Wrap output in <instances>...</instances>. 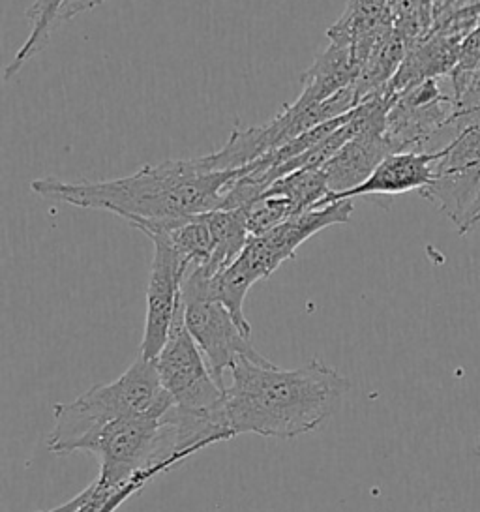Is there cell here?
Listing matches in <instances>:
<instances>
[{"label":"cell","mask_w":480,"mask_h":512,"mask_svg":"<svg viewBox=\"0 0 480 512\" xmlns=\"http://www.w3.org/2000/svg\"><path fill=\"white\" fill-rule=\"evenodd\" d=\"M244 171V167L216 171L203 158H190L141 167L134 175L113 181L64 182L47 177L32 182L30 188L34 194L53 201L117 214L150 235L222 209L227 192Z\"/></svg>","instance_id":"cell-1"},{"label":"cell","mask_w":480,"mask_h":512,"mask_svg":"<svg viewBox=\"0 0 480 512\" xmlns=\"http://www.w3.org/2000/svg\"><path fill=\"white\" fill-rule=\"evenodd\" d=\"M229 374L225 409L235 436L295 439L314 432L351 389L347 377L317 359L295 370L278 368L269 359H240Z\"/></svg>","instance_id":"cell-2"},{"label":"cell","mask_w":480,"mask_h":512,"mask_svg":"<svg viewBox=\"0 0 480 512\" xmlns=\"http://www.w3.org/2000/svg\"><path fill=\"white\" fill-rule=\"evenodd\" d=\"M173 406L156 362L139 357L119 379L53 407L55 424L47 436V449L59 456L90 452L96 437L111 422L137 415H164Z\"/></svg>","instance_id":"cell-3"},{"label":"cell","mask_w":480,"mask_h":512,"mask_svg":"<svg viewBox=\"0 0 480 512\" xmlns=\"http://www.w3.org/2000/svg\"><path fill=\"white\" fill-rule=\"evenodd\" d=\"M351 214L353 199H342L323 209L302 212L280 226L250 237L240 256L227 269L210 276V297L224 304L242 331L252 334V325L244 314V301L252 286L278 271L282 263L295 256L300 246L319 231L347 224Z\"/></svg>","instance_id":"cell-4"},{"label":"cell","mask_w":480,"mask_h":512,"mask_svg":"<svg viewBox=\"0 0 480 512\" xmlns=\"http://www.w3.org/2000/svg\"><path fill=\"white\" fill-rule=\"evenodd\" d=\"M154 362L165 391L182 413L224 424L231 430L225 409V387L212 376L201 349L186 329L182 302L164 349Z\"/></svg>","instance_id":"cell-5"},{"label":"cell","mask_w":480,"mask_h":512,"mask_svg":"<svg viewBox=\"0 0 480 512\" xmlns=\"http://www.w3.org/2000/svg\"><path fill=\"white\" fill-rule=\"evenodd\" d=\"M209 280V272L201 267L188 272L182 284V312L186 329L201 349L212 376L225 387L224 374L235 362L265 357L252 344V334L242 331L224 304L210 297Z\"/></svg>","instance_id":"cell-6"},{"label":"cell","mask_w":480,"mask_h":512,"mask_svg":"<svg viewBox=\"0 0 480 512\" xmlns=\"http://www.w3.org/2000/svg\"><path fill=\"white\" fill-rule=\"evenodd\" d=\"M420 196L437 205L460 235L480 196V115L460 122L458 132L443 147L434 182Z\"/></svg>","instance_id":"cell-7"},{"label":"cell","mask_w":480,"mask_h":512,"mask_svg":"<svg viewBox=\"0 0 480 512\" xmlns=\"http://www.w3.org/2000/svg\"><path fill=\"white\" fill-rule=\"evenodd\" d=\"M452 126L460 128L454 91H443L434 77L396 94L387 117V139L394 152L422 151V145Z\"/></svg>","instance_id":"cell-8"},{"label":"cell","mask_w":480,"mask_h":512,"mask_svg":"<svg viewBox=\"0 0 480 512\" xmlns=\"http://www.w3.org/2000/svg\"><path fill=\"white\" fill-rule=\"evenodd\" d=\"M154 244V257L147 287V316L141 342V355L154 361L164 349L182 302V284L190 272V265L164 237H149Z\"/></svg>","instance_id":"cell-9"},{"label":"cell","mask_w":480,"mask_h":512,"mask_svg":"<svg viewBox=\"0 0 480 512\" xmlns=\"http://www.w3.org/2000/svg\"><path fill=\"white\" fill-rule=\"evenodd\" d=\"M441 156L443 147L437 151L392 152L375 167L366 181L360 182L359 186L347 192H330L317 209H323L342 199H355L359 196H396L413 190L422 192L434 182L435 166Z\"/></svg>","instance_id":"cell-10"},{"label":"cell","mask_w":480,"mask_h":512,"mask_svg":"<svg viewBox=\"0 0 480 512\" xmlns=\"http://www.w3.org/2000/svg\"><path fill=\"white\" fill-rule=\"evenodd\" d=\"M66 2L68 0H34L27 12V17L32 21V32L21 49L15 53L14 61L8 64L4 74L6 79L17 76L19 70L49 44V38L60 21V12Z\"/></svg>","instance_id":"cell-11"},{"label":"cell","mask_w":480,"mask_h":512,"mask_svg":"<svg viewBox=\"0 0 480 512\" xmlns=\"http://www.w3.org/2000/svg\"><path fill=\"white\" fill-rule=\"evenodd\" d=\"M450 85L456 100V122L480 115V70L473 74H450Z\"/></svg>","instance_id":"cell-12"},{"label":"cell","mask_w":480,"mask_h":512,"mask_svg":"<svg viewBox=\"0 0 480 512\" xmlns=\"http://www.w3.org/2000/svg\"><path fill=\"white\" fill-rule=\"evenodd\" d=\"M480 70V25L469 32L460 44L458 64L452 74H473Z\"/></svg>","instance_id":"cell-13"},{"label":"cell","mask_w":480,"mask_h":512,"mask_svg":"<svg viewBox=\"0 0 480 512\" xmlns=\"http://www.w3.org/2000/svg\"><path fill=\"white\" fill-rule=\"evenodd\" d=\"M480 226V196L477 199V203H475V207H473V211L469 214V220H467V226H465V233H469L471 229H475V227Z\"/></svg>","instance_id":"cell-14"}]
</instances>
